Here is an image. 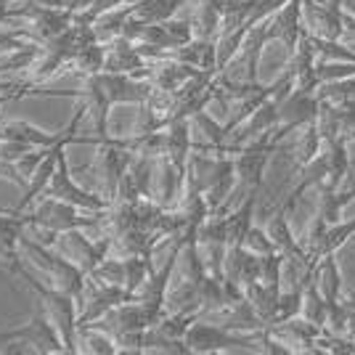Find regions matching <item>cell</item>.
<instances>
[{
	"mask_svg": "<svg viewBox=\"0 0 355 355\" xmlns=\"http://www.w3.org/2000/svg\"><path fill=\"white\" fill-rule=\"evenodd\" d=\"M3 342H24L27 345V350L30 353H40V355H48V353H67V345L61 340L59 329L53 324V318L51 315H45L43 311H37L32 315L30 324L19 326L14 331H6Z\"/></svg>",
	"mask_w": 355,
	"mask_h": 355,
	"instance_id": "obj_6",
	"label": "cell"
},
{
	"mask_svg": "<svg viewBox=\"0 0 355 355\" xmlns=\"http://www.w3.org/2000/svg\"><path fill=\"white\" fill-rule=\"evenodd\" d=\"M0 125H3V119H0Z\"/></svg>",
	"mask_w": 355,
	"mask_h": 355,
	"instance_id": "obj_20",
	"label": "cell"
},
{
	"mask_svg": "<svg viewBox=\"0 0 355 355\" xmlns=\"http://www.w3.org/2000/svg\"><path fill=\"white\" fill-rule=\"evenodd\" d=\"M268 27V40L270 43H284L286 56L295 53V48L300 45V40L305 37V16H302V0H289L282 11L270 16L266 21Z\"/></svg>",
	"mask_w": 355,
	"mask_h": 355,
	"instance_id": "obj_8",
	"label": "cell"
},
{
	"mask_svg": "<svg viewBox=\"0 0 355 355\" xmlns=\"http://www.w3.org/2000/svg\"><path fill=\"white\" fill-rule=\"evenodd\" d=\"M326 148V141L321 130H318V125L311 122V125H305V128H300V135H297L295 141V148H292V154H295V164L297 170L300 167H305V164H311L321 151Z\"/></svg>",
	"mask_w": 355,
	"mask_h": 355,
	"instance_id": "obj_14",
	"label": "cell"
},
{
	"mask_svg": "<svg viewBox=\"0 0 355 355\" xmlns=\"http://www.w3.org/2000/svg\"><path fill=\"white\" fill-rule=\"evenodd\" d=\"M289 209L286 207H279L270 218H268V236L273 239V244H276V250L286 254V257H297V254H305V247H302V241H297L295 234H292V225H289Z\"/></svg>",
	"mask_w": 355,
	"mask_h": 355,
	"instance_id": "obj_12",
	"label": "cell"
},
{
	"mask_svg": "<svg viewBox=\"0 0 355 355\" xmlns=\"http://www.w3.org/2000/svg\"><path fill=\"white\" fill-rule=\"evenodd\" d=\"M196 74H202V69H193L191 64H183L178 59H162L159 64L154 61L151 64V83L157 90H164V93H175L180 90L189 80H193Z\"/></svg>",
	"mask_w": 355,
	"mask_h": 355,
	"instance_id": "obj_10",
	"label": "cell"
},
{
	"mask_svg": "<svg viewBox=\"0 0 355 355\" xmlns=\"http://www.w3.org/2000/svg\"><path fill=\"white\" fill-rule=\"evenodd\" d=\"M186 345L191 353H234V350H260V331L257 334H244V331H231L225 326L196 318L191 329L186 331Z\"/></svg>",
	"mask_w": 355,
	"mask_h": 355,
	"instance_id": "obj_3",
	"label": "cell"
},
{
	"mask_svg": "<svg viewBox=\"0 0 355 355\" xmlns=\"http://www.w3.org/2000/svg\"><path fill=\"white\" fill-rule=\"evenodd\" d=\"M106 212H88V209H80L69 205V202H61L56 196H45V202L37 205L35 212L27 209V223L35 228H43L51 234H67L74 228H98L104 223Z\"/></svg>",
	"mask_w": 355,
	"mask_h": 355,
	"instance_id": "obj_2",
	"label": "cell"
},
{
	"mask_svg": "<svg viewBox=\"0 0 355 355\" xmlns=\"http://www.w3.org/2000/svg\"><path fill=\"white\" fill-rule=\"evenodd\" d=\"M64 151L59 154V164H56V173L51 178V186H48L45 196H56L61 202H69L74 207L88 209V212H106V209L112 207V199L106 193H93L88 189H83L72 178V170H69V162H67Z\"/></svg>",
	"mask_w": 355,
	"mask_h": 355,
	"instance_id": "obj_5",
	"label": "cell"
},
{
	"mask_svg": "<svg viewBox=\"0 0 355 355\" xmlns=\"http://www.w3.org/2000/svg\"><path fill=\"white\" fill-rule=\"evenodd\" d=\"M326 313H329V302L324 300V295L318 292V286L313 284V279L305 284V295H302V318H308L311 324L326 326Z\"/></svg>",
	"mask_w": 355,
	"mask_h": 355,
	"instance_id": "obj_17",
	"label": "cell"
},
{
	"mask_svg": "<svg viewBox=\"0 0 355 355\" xmlns=\"http://www.w3.org/2000/svg\"><path fill=\"white\" fill-rule=\"evenodd\" d=\"M98 83V88L106 93V98L112 101V106L117 104H146L154 93V83L151 80H141L135 74H125V72H98V74H88Z\"/></svg>",
	"mask_w": 355,
	"mask_h": 355,
	"instance_id": "obj_7",
	"label": "cell"
},
{
	"mask_svg": "<svg viewBox=\"0 0 355 355\" xmlns=\"http://www.w3.org/2000/svg\"><path fill=\"white\" fill-rule=\"evenodd\" d=\"M19 247L30 254V260L35 266L51 276L53 286L69 292L74 300L83 297V289H85V284H88V273L77 266L74 260H69L67 254H61L59 250H51V244H45L40 239L30 236V234L21 236Z\"/></svg>",
	"mask_w": 355,
	"mask_h": 355,
	"instance_id": "obj_1",
	"label": "cell"
},
{
	"mask_svg": "<svg viewBox=\"0 0 355 355\" xmlns=\"http://www.w3.org/2000/svg\"><path fill=\"white\" fill-rule=\"evenodd\" d=\"M90 3H93V0H64V8H67V11H72V14L77 16V14H83Z\"/></svg>",
	"mask_w": 355,
	"mask_h": 355,
	"instance_id": "obj_19",
	"label": "cell"
},
{
	"mask_svg": "<svg viewBox=\"0 0 355 355\" xmlns=\"http://www.w3.org/2000/svg\"><path fill=\"white\" fill-rule=\"evenodd\" d=\"M106 53H109V45L104 40H93V43L83 45L80 51H77V56H74V69L80 74H98L104 72L106 67Z\"/></svg>",
	"mask_w": 355,
	"mask_h": 355,
	"instance_id": "obj_16",
	"label": "cell"
},
{
	"mask_svg": "<svg viewBox=\"0 0 355 355\" xmlns=\"http://www.w3.org/2000/svg\"><path fill=\"white\" fill-rule=\"evenodd\" d=\"M170 59L191 64L193 69H202V72H218V40L193 37L191 43L173 48L170 51Z\"/></svg>",
	"mask_w": 355,
	"mask_h": 355,
	"instance_id": "obj_11",
	"label": "cell"
},
{
	"mask_svg": "<svg viewBox=\"0 0 355 355\" xmlns=\"http://www.w3.org/2000/svg\"><path fill=\"white\" fill-rule=\"evenodd\" d=\"M244 247L254 254H260V257H266V254H273L276 250V244H273V239L268 236V228H260V225H252L247 239H244Z\"/></svg>",
	"mask_w": 355,
	"mask_h": 355,
	"instance_id": "obj_18",
	"label": "cell"
},
{
	"mask_svg": "<svg viewBox=\"0 0 355 355\" xmlns=\"http://www.w3.org/2000/svg\"><path fill=\"white\" fill-rule=\"evenodd\" d=\"M279 141L273 138V133H266L260 138L250 141L247 146H241L234 154V162H236V175L239 186L247 189V193H260L266 186V173L270 157L279 151Z\"/></svg>",
	"mask_w": 355,
	"mask_h": 355,
	"instance_id": "obj_4",
	"label": "cell"
},
{
	"mask_svg": "<svg viewBox=\"0 0 355 355\" xmlns=\"http://www.w3.org/2000/svg\"><path fill=\"white\" fill-rule=\"evenodd\" d=\"M313 284L318 286V292L324 295L326 302L340 300L342 297V273H340V263H337V252H334V254H324V257L315 263Z\"/></svg>",
	"mask_w": 355,
	"mask_h": 355,
	"instance_id": "obj_13",
	"label": "cell"
},
{
	"mask_svg": "<svg viewBox=\"0 0 355 355\" xmlns=\"http://www.w3.org/2000/svg\"><path fill=\"white\" fill-rule=\"evenodd\" d=\"M64 144L61 146H53L45 151V157L40 159V164L35 167V173L30 175L27 180V186L21 189V199L16 202V207H11L14 212H27L30 209L32 202H37L45 191H48V186H51V178L56 173V164H59V154L64 151Z\"/></svg>",
	"mask_w": 355,
	"mask_h": 355,
	"instance_id": "obj_9",
	"label": "cell"
},
{
	"mask_svg": "<svg viewBox=\"0 0 355 355\" xmlns=\"http://www.w3.org/2000/svg\"><path fill=\"white\" fill-rule=\"evenodd\" d=\"M77 345H85V353H98V355H114L119 353L117 340L101 329V326H77Z\"/></svg>",
	"mask_w": 355,
	"mask_h": 355,
	"instance_id": "obj_15",
	"label": "cell"
}]
</instances>
